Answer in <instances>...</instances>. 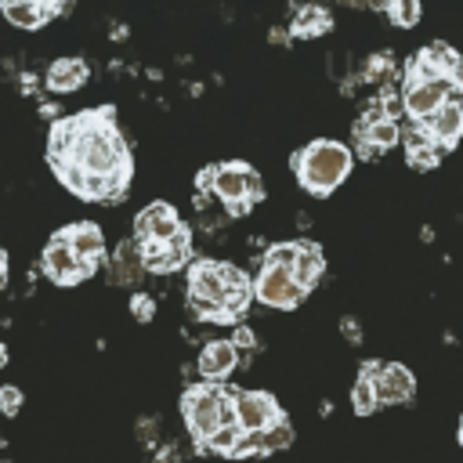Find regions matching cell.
I'll return each mask as SVG.
<instances>
[{
	"mask_svg": "<svg viewBox=\"0 0 463 463\" xmlns=\"http://www.w3.org/2000/svg\"><path fill=\"white\" fill-rule=\"evenodd\" d=\"M61 163L90 177H130V148L116 127V109H83L72 116V148ZM58 166V163H54Z\"/></svg>",
	"mask_w": 463,
	"mask_h": 463,
	"instance_id": "1",
	"label": "cell"
},
{
	"mask_svg": "<svg viewBox=\"0 0 463 463\" xmlns=\"http://www.w3.org/2000/svg\"><path fill=\"white\" fill-rule=\"evenodd\" d=\"M456 90H463L449 72H441L434 65V58L423 51H416L405 61V76H402V112L412 119V127H420L423 119H430Z\"/></svg>",
	"mask_w": 463,
	"mask_h": 463,
	"instance_id": "2",
	"label": "cell"
},
{
	"mask_svg": "<svg viewBox=\"0 0 463 463\" xmlns=\"http://www.w3.org/2000/svg\"><path fill=\"white\" fill-rule=\"evenodd\" d=\"M289 166H293V174H297L304 192L326 199V195H333L347 181V174L354 166V152L344 141L318 137V141H307L304 148H297Z\"/></svg>",
	"mask_w": 463,
	"mask_h": 463,
	"instance_id": "3",
	"label": "cell"
},
{
	"mask_svg": "<svg viewBox=\"0 0 463 463\" xmlns=\"http://www.w3.org/2000/svg\"><path fill=\"white\" fill-rule=\"evenodd\" d=\"M235 391L239 387H228V383H192L184 387L181 394V416H184V427L188 434L195 438V449L206 452L203 445L224 427L232 423V402H235Z\"/></svg>",
	"mask_w": 463,
	"mask_h": 463,
	"instance_id": "4",
	"label": "cell"
},
{
	"mask_svg": "<svg viewBox=\"0 0 463 463\" xmlns=\"http://www.w3.org/2000/svg\"><path fill=\"white\" fill-rule=\"evenodd\" d=\"M213 195L224 203V206H235V203H260L264 199V184H260V174L242 163V159H232V163H217V181H213Z\"/></svg>",
	"mask_w": 463,
	"mask_h": 463,
	"instance_id": "5",
	"label": "cell"
},
{
	"mask_svg": "<svg viewBox=\"0 0 463 463\" xmlns=\"http://www.w3.org/2000/svg\"><path fill=\"white\" fill-rule=\"evenodd\" d=\"M232 416L242 427V434H260V430H268V427H275V423L286 420L282 405L268 391H235Z\"/></svg>",
	"mask_w": 463,
	"mask_h": 463,
	"instance_id": "6",
	"label": "cell"
},
{
	"mask_svg": "<svg viewBox=\"0 0 463 463\" xmlns=\"http://www.w3.org/2000/svg\"><path fill=\"white\" fill-rule=\"evenodd\" d=\"M307 293L297 286L293 271L286 268H271V264H260V271L253 275V300L268 304V307H279V311H289L304 300Z\"/></svg>",
	"mask_w": 463,
	"mask_h": 463,
	"instance_id": "7",
	"label": "cell"
},
{
	"mask_svg": "<svg viewBox=\"0 0 463 463\" xmlns=\"http://www.w3.org/2000/svg\"><path fill=\"white\" fill-rule=\"evenodd\" d=\"M184 224H181V217H177V210L170 206V203H148L137 217H134V242L137 246H145V242H170L177 232H181Z\"/></svg>",
	"mask_w": 463,
	"mask_h": 463,
	"instance_id": "8",
	"label": "cell"
},
{
	"mask_svg": "<svg viewBox=\"0 0 463 463\" xmlns=\"http://www.w3.org/2000/svg\"><path fill=\"white\" fill-rule=\"evenodd\" d=\"M40 268H43V275H47L54 286H76L80 279H90V271L72 257V250H69V242L61 239V232H54V235L47 239V246H43V253H40Z\"/></svg>",
	"mask_w": 463,
	"mask_h": 463,
	"instance_id": "9",
	"label": "cell"
},
{
	"mask_svg": "<svg viewBox=\"0 0 463 463\" xmlns=\"http://www.w3.org/2000/svg\"><path fill=\"white\" fill-rule=\"evenodd\" d=\"M141 264H145V271H152V275H166V271H177V268H184V264H192V232L188 228H181L170 242H145L141 246Z\"/></svg>",
	"mask_w": 463,
	"mask_h": 463,
	"instance_id": "10",
	"label": "cell"
},
{
	"mask_svg": "<svg viewBox=\"0 0 463 463\" xmlns=\"http://www.w3.org/2000/svg\"><path fill=\"white\" fill-rule=\"evenodd\" d=\"M420 130L445 152V148H456L459 137H463V90H456L430 119L420 123Z\"/></svg>",
	"mask_w": 463,
	"mask_h": 463,
	"instance_id": "11",
	"label": "cell"
},
{
	"mask_svg": "<svg viewBox=\"0 0 463 463\" xmlns=\"http://www.w3.org/2000/svg\"><path fill=\"white\" fill-rule=\"evenodd\" d=\"M373 391H376L380 405H409L416 394V376L402 362H380V369L373 376Z\"/></svg>",
	"mask_w": 463,
	"mask_h": 463,
	"instance_id": "12",
	"label": "cell"
},
{
	"mask_svg": "<svg viewBox=\"0 0 463 463\" xmlns=\"http://www.w3.org/2000/svg\"><path fill=\"white\" fill-rule=\"evenodd\" d=\"M188 300L224 307V275H221V260L195 257V260L188 264Z\"/></svg>",
	"mask_w": 463,
	"mask_h": 463,
	"instance_id": "13",
	"label": "cell"
},
{
	"mask_svg": "<svg viewBox=\"0 0 463 463\" xmlns=\"http://www.w3.org/2000/svg\"><path fill=\"white\" fill-rule=\"evenodd\" d=\"M61 239L69 242L72 257H76L90 275L101 268V260H105V235H101V228H98L94 221H80V224L61 228Z\"/></svg>",
	"mask_w": 463,
	"mask_h": 463,
	"instance_id": "14",
	"label": "cell"
},
{
	"mask_svg": "<svg viewBox=\"0 0 463 463\" xmlns=\"http://www.w3.org/2000/svg\"><path fill=\"white\" fill-rule=\"evenodd\" d=\"M235 365H239V351L232 347V340H206L195 362L203 383H224L235 373Z\"/></svg>",
	"mask_w": 463,
	"mask_h": 463,
	"instance_id": "15",
	"label": "cell"
},
{
	"mask_svg": "<svg viewBox=\"0 0 463 463\" xmlns=\"http://www.w3.org/2000/svg\"><path fill=\"white\" fill-rule=\"evenodd\" d=\"M221 275H224V311L239 322L253 304V279L235 264H221Z\"/></svg>",
	"mask_w": 463,
	"mask_h": 463,
	"instance_id": "16",
	"label": "cell"
},
{
	"mask_svg": "<svg viewBox=\"0 0 463 463\" xmlns=\"http://www.w3.org/2000/svg\"><path fill=\"white\" fill-rule=\"evenodd\" d=\"M87 76H90L87 61H80V58H58V61H51V69L43 76V87L51 94H72V90H80L87 83Z\"/></svg>",
	"mask_w": 463,
	"mask_h": 463,
	"instance_id": "17",
	"label": "cell"
},
{
	"mask_svg": "<svg viewBox=\"0 0 463 463\" xmlns=\"http://www.w3.org/2000/svg\"><path fill=\"white\" fill-rule=\"evenodd\" d=\"M105 264H109V279H112L116 286H130V282H137V275L145 271V264H141V246H137L134 239L119 242V246L112 250V257H105Z\"/></svg>",
	"mask_w": 463,
	"mask_h": 463,
	"instance_id": "18",
	"label": "cell"
},
{
	"mask_svg": "<svg viewBox=\"0 0 463 463\" xmlns=\"http://www.w3.org/2000/svg\"><path fill=\"white\" fill-rule=\"evenodd\" d=\"M326 271V257H322V246L311 242V239H297V260H293V279L297 286L307 293Z\"/></svg>",
	"mask_w": 463,
	"mask_h": 463,
	"instance_id": "19",
	"label": "cell"
},
{
	"mask_svg": "<svg viewBox=\"0 0 463 463\" xmlns=\"http://www.w3.org/2000/svg\"><path fill=\"white\" fill-rule=\"evenodd\" d=\"M0 14L14 29H40V25H47V18H54L51 4H40V0H7V4H0Z\"/></svg>",
	"mask_w": 463,
	"mask_h": 463,
	"instance_id": "20",
	"label": "cell"
},
{
	"mask_svg": "<svg viewBox=\"0 0 463 463\" xmlns=\"http://www.w3.org/2000/svg\"><path fill=\"white\" fill-rule=\"evenodd\" d=\"M289 441H293V427H289V420H282V423H275V427H268V430H260V434H246L235 456H253V452L264 456V452H279V449H286Z\"/></svg>",
	"mask_w": 463,
	"mask_h": 463,
	"instance_id": "21",
	"label": "cell"
},
{
	"mask_svg": "<svg viewBox=\"0 0 463 463\" xmlns=\"http://www.w3.org/2000/svg\"><path fill=\"white\" fill-rule=\"evenodd\" d=\"M402 141H405V159H409L412 170H430V166H438L441 148H438L420 127H409V130L402 134Z\"/></svg>",
	"mask_w": 463,
	"mask_h": 463,
	"instance_id": "22",
	"label": "cell"
},
{
	"mask_svg": "<svg viewBox=\"0 0 463 463\" xmlns=\"http://www.w3.org/2000/svg\"><path fill=\"white\" fill-rule=\"evenodd\" d=\"M376 369H380L376 358L362 362V373H358V380H354V387H351V409H354L358 416H373V412L380 409L376 391H373V376H376Z\"/></svg>",
	"mask_w": 463,
	"mask_h": 463,
	"instance_id": "23",
	"label": "cell"
},
{
	"mask_svg": "<svg viewBox=\"0 0 463 463\" xmlns=\"http://www.w3.org/2000/svg\"><path fill=\"white\" fill-rule=\"evenodd\" d=\"M333 29V18H329V11L326 7H297V18H293V25H289V36H322V33H329Z\"/></svg>",
	"mask_w": 463,
	"mask_h": 463,
	"instance_id": "24",
	"label": "cell"
},
{
	"mask_svg": "<svg viewBox=\"0 0 463 463\" xmlns=\"http://www.w3.org/2000/svg\"><path fill=\"white\" fill-rule=\"evenodd\" d=\"M242 438H246V434H242V427L232 420V423H224V427H221V430H217L203 449H206V452H221V456H235V452H239V445H242Z\"/></svg>",
	"mask_w": 463,
	"mask_h": 463,
	"instance_id": "25",
	"label": "cell"
},
{
	"mask_svg": "<svg viewBox=\"0 0 463 463\" xmlns=\"http://www.w3.org/2000/svg\"><path fill=\"white\" fill-rule=\"evenodd\" d=\"M398 29H412L416 22H420V14H423V7L416 4V0H394V4H383L380 7Z\"/></svg>",
	"mask_w": 463,
	"mask_h": 463,
	"instance_id": "26",
	"label": "cell"
},
{
	"mask_svg": "<svg viewBox=\"0 0 463 463\" xmlns=\"http://www.w3.org/2000/svg\"><path fill=\"white\" fill-rule=\"evenodd\" d=\"M293 260H297V242H271L264 250V264H271V268L293 271Z\"/></svg>",
	"mask_w": 463,
	"mask_h": 463,
	"instance_id": "27",
	"label": "cell"
},
{
	"mask_svg": "<svg viewBox=\"0 0 463 463\" xmlns=\"http://www.w3.org/2000/svg\"><path fill=\"white\" fill-rule=\"evenodd\" d=\"M391 72H394L391 54H373V58L365 61V80H369V83H387Z\"/></svg>",
	"mask_w": 463,
	"mask_h": 463,
	"instance_id": "28",
	"label": "cell"
},
{
	"mask_svg": "<svg viewBox=\"0 0 463 463\" xmlns=\"http://www.w3.org/2000/svg\"><path fill=\"white\" fill-rule=\"evenodd\" d=\"M22 402H25L22 387H14V383H4L0 387V416H18L22 412Z\"/></svg>",
	"mask_w": 463,
	"mask_h": 463,
	"instance_id": "29",
	"label": "cell"
},
{
	"mask_svg": "<svg viewBox=\"0 0 463 463\" xmlns=\"http://www.w3.org/2000/svg\"><path fill=\"white\" fill-rule=\"evenodd\" d=\"M232 347H235L239 354H253V351L260 347V340H257V333H253L250 326H242V322H239V326L232 329Z\"/></svg>",
	"mask_w": 463,
	"mask_h": 463,
	"instance_id": "30",
	"label": "cell"
},
{
	"mask_svg": "<svg viewBox=\"0 0 463 463\" xmlns=\"http://www.w3.org/2000/svg\"><path fill=\"white\" fill-rule=\"evenodd\" d=\"M130 315H134L137 322H152V315H156V300H152L148 293H134V297H130Z\"/></svg>",
	"mask_w": 463,
	"mask_h": 463,
	"instance_id": "31",
	"label": "cell"
},
{
	"mask_svg": "<svg viewBox=\"0 0 463 463\" xmlns=\"http://www.w3.org/2000/svg\"><path fill=\"white\" fill-rule=\"evenodd\" d=\"M213 181H217V166H203V170L195 174V188H199V195L213 192Z\"/></svg>",
	"mask_w": 463,
	"mask_h": 463,
	"instance_id": "32",
	"label": "cell"
},
{
	"mask_svg": "<svg viewBox=\"0 0 463 463\" xmlns=\"http://www.w3.org/2000/svg\"><path fill=\"white\" fill-rule=\"evenodd\" d=\"M340 333H344L351 344H362V329H358V322H354V318H344V322H340Z\"/></svg>",
	"mask_w": 463,
	"mask_h": 463,
	"instance_id": "33",
	"label": "cell"
},
{
	"mask_svg": "<svg viewBox=\"0 0 463 463\" xmlns=\"http://www.w3.org/2000/svg\"><path fill=\"white\" fill-rule=\"evenodd\" d=\"M40 116H43V119H51V123H58V119H61V105L43 101V105H40Z\"/></svg>",
	"mask_w": 463,
	"mask_h": 463,
	"instance_id": "34",
	"label": "cell"
},
{
	"mask_svg": "<svg viewBox=\"0 0 463 463\" xmlns=\"http://www.w3.org/2000/svg\"><path fill=\"white\" fill-rule=\"evenodd\" d=\"M22 90H25V94H36V90H40V80H36L33 72H25V76H22Z\"/></svg>",
	"mask_w": 463,
	"mask_h": 463,
	"instance_id": "35",
	"label": "cell"
},
{
	"mask_svg": "<svg viewBox=\"0 0 463 463\" xmlns=\"http://www.w3.org/2000/svg\"><path fill=\"white\" fill-rule=\"evenodd\" d=\"M354 156H362V159H376L380 152H376L373 145H365V141H358V145H354Z\"/></svg>",
	"mask_w": 463,
	"mask_h": 463,
	"instance_id": "36",
	"label": "cell"
},
{
	"mask_svg": "<svg viewBox=\"0 0 463 463\" xmlns=\"http://www.w3.org/2000/svg\"><path fill=\"white\" fill-rule=\"evenodd\" d=\"M224 210H228L232 217H242V213H250V210H253V203H246V199H242V203H235V206H224Z\"/></svg>",
	"mask_w": 463,
	"mask_h": 463,
	"instance_id": "37",
	"label": "cell"
},
{
	"mask_svg": "<svg viewBox=\"0 0 463 463\" xmlns=\"http://www.w3.org/2000/svg\"><path fill=\"white\" fill-rule=\"evenodd\" d=\"M293 36L286 33V29H271V43H289Z\"/></svg>",
	"mask_w": 463,
	"mask_h": 463,
	"instance_id": "38",
	"label": "cell"
},
{
	"mask_svg": "<svg viewBox=\"0 0 463 463\" xmlns=\"http://www.w3.org/2000/svg\"><path fill=\"white\" fill-rule=\"evenodd\" d=\"M4 282H7V253L0 250V286H4Z\"/></svg>",
	"mask_w": 463,
	"mask_h": 463,
	"instance_id": "39",
	"label": "cell"
},
{
	"mask_svg": "<svg viewBox=\"0 0 463 463\" xmlns=\"http://www.w3.org/2000/svg\"><path fill=\"white\" fill-rule=\"evenodd\" d=\"M4 365H7V347L0 344V369H4Z\"/></svg>",
	"mask_w": 463,
	"mask_h": 463,
	"instance_id": "40",
	"label": "cell"
},
{
	"mask_svg": "<svg viewBox=\"0 0 463 463\" xmlns=\"http://www.w3.org/2000/svg\"><path fill=\"white\" fill-rule=\"evenodd\" d=\"M459 445H463V416H459Z\"/></svg>",
	"mask_w": 463,
	"mask_h": 463,
	"instance_id": "41",
	"label": "cell"
},
{
	"mask_svg": "<svg viewBox=\"0 0 463 463\" xmlns=\"http://www.w3.org/2000/svg\"><path fill=\"white\" fill-rule=\"evenodd\" d=\"M0 449H4V438H0Z\"/></svg>",
	"mask_w": 463,
	"mask_h": 463,
	"instance_id": "42",
	"label": "cell"
}]
</instances>
